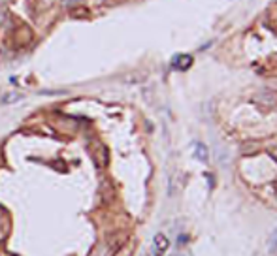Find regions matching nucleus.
<instances>
[{
  "label": "nucleus",
  "instance_id": "1",
  "mask_svg": "<svg viewBox=\"0 0 277 256\" xmlns=\"http://www.w3.org/2000/svg\"><path fill=\"white\" fill-rule=\"evenodd\" d=\"M170 247L168 237L164 233H157L155 239H153V256H162Z\"/></svg>",
  "mask_w": 277,
  "mask_h": 256
},
{
  "label": "nucleus",
  "instance_id": "2",
  "mask_svg": "<svg viewBox=\"0 0 277 256\" xmlns=\"http://www.w3.org/2000/svg\"><path fill=\"white\" fill-rule=\"evenodd\" d=\"M23 94L21 93H4L0 96V104L2 106H10V104H15V102H21L23 100Z\"/></svg>",
  "mask_w": 277,
  "mask_h": 256
},
{
  "label": "nucleus",
  "instance_id": "3",
  "mask_svg": "<svg viewBox=\"0 0 277 256\" xmlns=\"http://www.w3.org/2000/svg\"><path fill=\"white\" fill-rule=\"evenodd\" d=\"M191 64H193V59L187 57V55H179V57L174 61V66H176L177 70H187Z\"/></svg>",
  "mask_w": 277,
  "mask_h": 256
},
{
  "label": "nucleus",
  "instance_id": "4",
  "mask_svg": "<svg viewBox=\"0 0 277 256\" xmlns=\"http://www.w3.org/2000/svg\"><path fill=\"white\" fill-rule=\"evenodd\" d=\"M194 155H196V159L200 160V162H207V147L204 145V143H196V147H194Z\"/></svg>",
  "mask_w": 277,
  "mask_h": 256
},
{
  "label": "nucleus",
  "instance_id": "5",
  "mask_svg": "<svg viewBox=\"0 0 277 256\" xmlns=\"http://www.w3.org/2000/svg\"><path fill=\"white\" fill-rule=\"evenodd\" d=\"M111 251H113L111 245L104 243V245H100V247H97L89 256H111Z\"/></svg>",
  "mask_w": 277,
  "mask_h": 256
},
{
  "label": "nucleus",
  "instance_id": "6",
  "mask_svg": "<svg viewBox=\"0 0 277 256\" xmlns=\"http://www.w3.org/2000/svg\"><path fill=\"white\" fill-rule=\"evenodd\" d=\"M277 251V230L272 233V239H270V253H276Z\"/></svg>",
  "mask_w": 277,
  "mask_h": 256
},
{
  "label": "nucleus",
  "instance_id": "7",
  "mask_svg": "<svg viewBox=\"0 0 277 256\" xmlns=\"http://www.w3.org/2000/svg\"><path fill=\"white\" fill-rule=\"evenodd\" d=\"M64 6H76V4H81L83 0H60Z\"/></svg>",
  "mask_w": 277,
  "mask_h": 256
},
{
  "label": "nucleus",
  "instance_id": "8",
  "mask_svg": "<svg viewBox=\"0 0 277 256\" xmlns=\"http://www.w3.org/2000/svg\"><path fill=\"white\" fill-rule=\"evenodd\" d=\"M268 153H270V157H272V159L277 162V145L276 147H270V151H268Z\"/></svg>",
  "mask_w": 277,
  "mask_h": 256
}]
</instances>
